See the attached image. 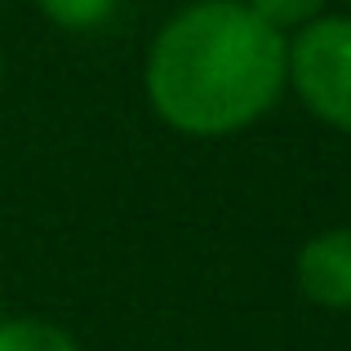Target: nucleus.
<instances>
[{
  "label": "nucleus",
  "instance_id": "5",
  "mask_svg": "<svg viewBox=\"0 0 351 351\" xmlns=\"http://www.w3.org/2000/svg\"><path fill=\"white\" fill-rule=\"evenodd\" d=\"M245 9L254 18H263L271 32H298V27H307L311 18L325 14V0H245Z\"/></svg>",
  "mask_w": 351,
  "mask_h": 351
},
{
  "label": "nucleus",
  "instance_id": "1",
  "mask_svg": "<svg viewBox=\"0 0 351 351\" xmlns=\"http://www.w3.org/2000/svg\"><path fill=\"white\" fill-rule=\"evenodd\" d=\"M285 89V36L245 0H196L156 32L147 98L178 134L218 138L271 112Z\"/></svg>",
  "mask_w": 351,
  "mask_h": 351
},
{
  "label": "nucleus",
  "instance_id": "2",
  "mask_svg": "<svg viewBox=\"0 0 351 351\" xmlns=\"http://www.w3.org/2000/svg\"><path fill=\"white\" fill-rule=\"evenodd\" d=\"M285 85L316 120L351 134V18L320 14L285 40Z\"/></svg>",
  "mask_w": 351,
  "mask_h": 351
},
{
  "label": "nucleus",
  "instance_id": "6",
  "mask_svg": "<svg viewBox=\"0 0 351 351\" xmlns=\"http://www.w3.org/2000/svg\"><path fill=\"white\" fill-rule=\"evenodd\" d=\"M40 14L53 27H67V32H89V27L107 23L116 9V0H36Z\"/></svg>",
  "mask_w": 351,
  "mask_h": 351
},
{
  "label": "nucleus",
  "instance_id": "3",
  "mask_svg": "<svg viewBox=\"0 0 351 351\" xmlns=\"http://www.w3.org/2000/svg\"><path fill=\"white\" fill-rule=\"evenodd\" d=\"M298 289L320 307H351V227L311 236L298 254Z\"/></svg>",
  "mask_w": 351,
  "mask_h": 351
},
{
  "label": "nucleus",
  "instance_id": "4",
  "mask_svg": "<svg viewBox=\"0 0 351 351\" xmlns=\"http://www.w3.org/2000/svg\"><path fill=\"white\" fill-rule=\"evenodd\" d=\"M0 351H76L71 334L49 320H5L0 325Z\"/></svg>",
  "mask_w": 351,
  "mask_h": 351
},
{
  "label": "nucleus",
  "instance_id": "7",
  "mask_svg": "<svg viewBox=\"0 0 351 351\" xmlns=\"http://www.w3.org/2000/svg\"><path fill=\"white\" fill-rule=\"evenodd\" d=\"M0 76H5V58H0Z\"/></svg>",
  "mask_w": 351,
  "mask_h": 351
}]
</instances>
